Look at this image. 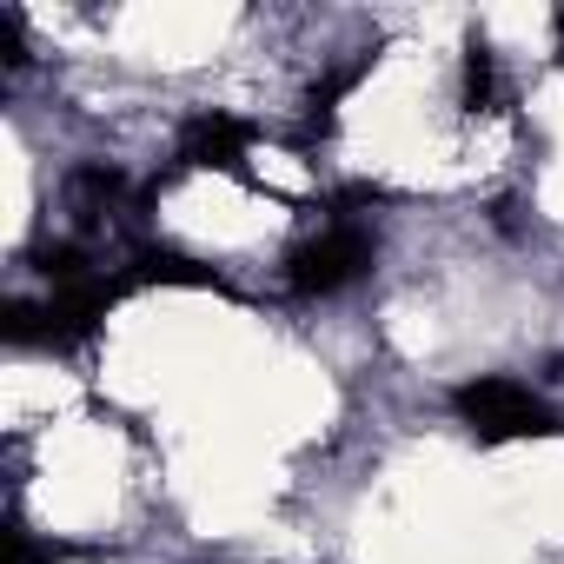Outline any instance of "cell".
<instances>
[{
  "mask_svg": "<svg viewBox=\"0 0 564 564\" xmlns=\"http://www.w3.org/2000/svg\"><path fill=\"white\" fill-rule=\"evenodd\" d=\"M366 265H372V232H359V226H326L319 239H306V246L286 259V279H293V293L326 300V293L352 286Z\"/></svg>",
  "mask_w": 564,
  "mask_h": 564,
  "instance_id": "cell-3",
  "label": "cell"
},
{
  "mask_svg": "<svg viewBox=\"0 0 564 564\" xmlns=\"http://www.w3.org/2000/svg\"><path fill=\"white\" fill-rule=\"evenodd\" d=\"M491 87H498V74H491V47H485V41H471V47H465V100H471V107H485V100H491Z\"/></svg>",
  "mask_w": 564,
  "mask_h": 564,
  "instance_id": "cell-7",
  "label": "cell"
},
{
  "mask_svg": "<svg viewBox=\"0 0 564 564\" xmlns=\"http://www.w3.org/2000/svg\"><path fill=\"white\" fill-rule=\"evenodd\" d=\"M133 265H140V279H166V286H219V279L206 265H193L186 252H140Z\"/></svg>",
  "mask_w": 564,
  "mask_h": 564,
  "instance_id": "cell-6",
  "label": "cell"
},
{
  "mask_svg": "<svg viewBox=\"0 0 564 564\" xmlns=\"http://www.w3.org/2000/svg\"><path fill=\"white\" fill-rule=\"evenodd\" d=\"M120 193H127V180H120L113 166H80V173L67 180V199H74V206H80L87 219H94V213H107V206H113Z\"/></svg>",
  "mask_w": 564,
  "mask_h": 564,
  "instance_id": "cell-5",
  "label": "cell"
},
{
  "mask_svg": "<svg viewBox=\"0 0 564 564\" xmlns=\"http://www.w3.org/2000/svg\"><path fill=\"white\" fill-rule=\"evenodd\" d=\"M458 419H465L485 445H518V438L557 432L551 405H544L531 386H518V379H471V386L458 392Z\"/></svg>",
  "mask_w": 564,
  "mask_h": 564,
  "instance_id": "cell-1",
  "label": "cell"
},
{
  "mask_svg": "<svg viewBox=\"0 0 564 564\" xmlns=\"http://www.w3.org/2000/svg\"><path fill=\"white\" fill-rule=\"evenodd\" d=\"M246 147H252V133L239 120H226V113H199L180 133V160L186 166H213V173H239L246 166Z\"/></svg>",
  "mask_w": 564,
  "mask_h": 564,
  "instance_id": "cell-4",
  "label": "cell"
},
{
  "mask_svg": "<svg viewBox=\"0 0 564 564\" xmlns=\"http://www.w3.org/2000/svg\"><path fill=\"white\" fill-rule=\"evenodd\" d=\"M113 306V286L80 279V286H54L47 306H8V339H47V346H80Z\"/></svg>",
  "mask_w": 564,
  "mask_h": 564,
  "instance_id": "cell-2",
  "label": "cell"
}]
</instances>
